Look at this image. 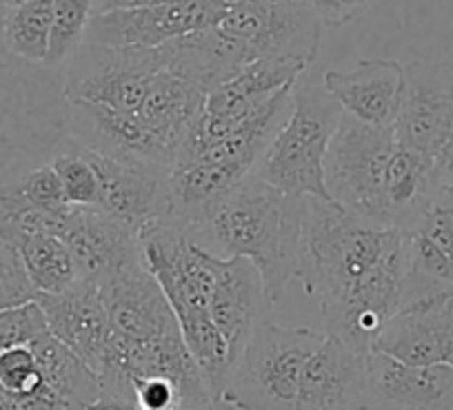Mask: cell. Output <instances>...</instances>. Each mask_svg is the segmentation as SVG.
<instances>
[{
  "mask_svg": "<svg viewBox=\"0 0 453 410\" xmlns=\"http://www.w3.org/2000/svg\"><path fill=\"white\" fill-rule=\"evenodd\" d=\"M67 133L85 149L125 163L173 169L176 154L138 118L107 104L67 102Z\"/></svg>",
  "mask_w": 453,
  "mask_h": 410,
  "instance_id": "cell-11",
  "label": "cell"
},
{
  "mask_svg": "<svg viewBox=\"0 0 453 410\" xmlns=\"http://www.w3.org/2000/svg\"><path fill=\"white\" fill-rule=\"evenodd\" d=\"M0 386L10 392L16 408H29L32 397L45 386L32 346H14L0 351Z\"/></svg>",
  "mask_w": 453,
  "mask_h": 410,
  "instance_id": "cell-30",
  "label": "cell"
},
{
  "mask_svg": "<svg viewBox=\"0 0 453 410\" xmlns=\"http://www.w3.org/2000/svg\"><path fill=\"white\" fill-rule=\"evenodd\" d=\"M36 295L19 251L0 235V308L29 302Z\"/></svg>",
  "mask_w": 453,
  "mask_h": 410,
  "instance_id": "cell-33",
  "label": "cell"
},
{
  "mask_svg": "<svg viewBox=\"0 0 453 410\" xmlns=\"http://www.w3.org/2000/svg\"><path fill=\"white\" fill-rule=\"evenodd\" d=\"M265 304L267 298L256 266L245 257L216 255L209 313L229 344L234 366L241 360L251 333L263 320Z\"/></svg>",
  "mask_w": 453,
  "mask_h": 410,
  "instance_id": "cell-18",
  "label": "cell"
},
{
  "mask_svg": "<svg viewBox=\"0 0 453 410\" xmlns=\"http://www.w3.org/2000/svg\"><path fill=\"white\" fill-rule=\"evenodd\" d=\"M160 51L163 67L196 82L207 94L254 60L241 42L222 34L216 25L173 38L160 45Z\"/></svg>",
  "mask_w": 453,
  "mask_h": 410,
  "instance_id": "cell-22",
  "label": "cell"
},
{
  "mask_svg": "<svg viewBox=\"0 0 453 410\" xmlns=\"http://www.w3.org/2000/svg\"><path fill=\"white\" fill-rule=\"evenodd\" d=\"M296 408H367V355L326 333L304 364Z\"/></svg>",
  "mask_w": 453,
  "mask_h": 410,
  "instance_id": "cell-16",
  "label": "cell"
},
{
  "mask_svg": "<svg viewBox=\"0 0 453 410\" xmlns=\"http://www.w3.org/2000/svg\"><path fill=\"white\" fill-rule=\"evenodd\" d=\"M404 67L398 60L372 58L349 72L326 69L322 87L347 116L373 126H394L403 94Z\"/></svg>",
  "mask_w": 453,
  "mask_h": 410,
  "instance_id": "cell-20",
  "label": "cell"
},
{
  "mask_svg": "<svg viewBox=\"0 0 453 410\" xmlns=\"http://www.w3.org/2000/svg\"><path fill=\"white\" fill-rule=\"evenodd\" d=\"M326 333L285 329L260 320L218 406L229 408H296L300 377Z\"/></svg>",
  "mask_w": 453,
  "mask_h": 410,
  "instance_id": "cell-4",
  "label": "cell"
},
{
  "mask_svg": "<svg viewBox=\"0 0 453 410\" xmlns=\"http://www.w3.org/2000/svg\"><path fill=\"white\" fill-rule=\"evenodd\" d=\"M47 333H50L47 315L36 298L16 307L0 308V351L29 346Z\"/></svg>",
  "mask_w": 453,
  "mask_h": 410,
  "instance_id": "cell-31",
  "label": "cell"
},
{
  "mask_svg": "<svg viewBox=\"0 0 453 410\" xmlns=\"http://www.w3.org/2000/svg\"><path fill=\"white\" fill-rule=\"evenodd\" d=\"M78 149L94 164L100 182L98 207H103L104 211L132 226L136 233L151 222L172 216V189H169L172 169L125 163L96 154L81 145Z\"/></svg>",
  "mask_w": 453,
  "mask_h": 410,
  "instance_id": "cell-13",
  "label": "cell"
},
{
  "mask_svg": "<svg viewBox=\"0 0 453 410\" xmlns=\"http://www.w3.org/2000/svg\"><path fill=\"white\" fill-rule=\"evenodd\" d=\"M394 131L400 142L438 158L453 131V63L413 60L404 67Z\"/></svg>",
  "mask_w": 453,
  "mask_h": 410,
  "instance_id": "cell-9",
  "label": "cell"
},
{
  "mask_svg": "<svg viewBox=\"0 0 453 410\" xmlns=\"http://www.w3.org/2000/svg\"><path fill=\"white\" fill-rule=\"evenodd\" d=\"M54 0H25L7 10L5 38L12 56L32 65H45L50 51Z\"/></svg>",
  "mask_w": 453,
  "mask_h": 410,
  "instance_id": "cell-27",
  "label": "cell"
},
{
  "mask_svg": "<svg viewBox=\"0 0 453 410\" xmlns=\"http://www.w3.org/2000/svg\"><path fill=\"white\" fill-rule=\"evenodd\" d=\"M204 100L207 91L203 87L172 69L160 67L136 113L173 154H178L187 133L203 113Z\"/></svg>",
  "mask_w": 453,
  "mask_h": 410,
  "instance_id": "cell-23",
  "label": "cell"
},
{
  "mask_svg": "<svg viewBox=\"0 0 453 410\" xmlns=\"http://www.w3.org/2000/svg\"><path fill=\"white\" fill-rule=\"evenodd\" d=\"M96 0H54L50 51L42 67L58 69L85 41V29L94 14Z\"/></svg>",
  "mask_w": 453,
  "mask_h": 410,
  "instance_id": "cell-28",
  "label": "cell"
},
{
  "mask_svg": "<svg viewBox=\"0 0 453 410\" xmlns=\"http://www.w3.org/2000/svg\"><path fill=\"white\" fill-rule=\"evenodd\" d=\"M163 65L160 47L136 49L82 42L69 58L63 95L67 102H94L138 111L151 78Z\"/></svg>",
  "mask_w": 453,
  "mask_h": 410,
  "instance_id": "cell-7",
  "label": "cell"
},
{
  "mask_svg": "<svg viewBox=\"0 0 453 410\" xmlns=\"http://www.w3.org/2000/svg\"><path fill=\"white\" fill-rule=\"evenodd\" d=\"M296 277L320 307L326 333L367 355L382 326L407 304L404 231L307 195Z\"/></svg>",
  "mask_w": 453,
  "mask_h": 410,
  "instance_id": "cell-1",
  "label": "cell"
},
{
  "mask_svg": "<svg viewBox=\"0 0 453 410\" xmlns=\"http://www.w3.org/2000/svg\"><path fill=\"white\" fill-rule=\"evenodd\" d=\"M20 3H25V0H0V5H5V7H14V5H20Z\"/></svg>",
  "mask_w": 453,
  "mask_h": 410,
  "instance_id": "cell-40",
  "label": "cell"
},
{
  "mask_svg": "<svg viewBox=\"0 0 453 410\" xmlns=\"http://www.w3.org/2000/svg\"><path fill=\"white\" fill-rule=\"evenodd\" d=\"M372 351L409 364L453 366V289L404 304L382 326Z\"/></svg>",
  "mask_w": 453,
  "mask_h": 410,
  "instance_id": "cell-14",
  "label": "cell"
},
{
  "mask_svg": "<svg viewBox=\"0 0 453 410\" xmlns=\"http://www.w3.org/2000/svg\"><path fill=\"white\" fill-rule=\"evenodd\" d=\"M220 16L204 0H182L163 5L116 7L94 11L85 29V41L103 47L154 49L189 32L213 27Z\"/></svg>",
  "mask_w": 453,
  "mask_h": 410,
  "instance_id": "cell-10",
  "label": "cell"
},
{
  "mask_svg": "<svg viewBox=\"0 0 453 410\" xmlns=\"http://www.w3.org/2000/svg\"><path fill=\"white\" fill-rule=\"evenodd\" d=\"M394 126H373L342 116L325 156V185L334 202L385 226V180Z\"/></svg>",
  "mask_w": 453,
  "mask_h": 410,
  "instance_id": "cell-6",
  "label": "cell"
},
{
  "mask_svg": "<svg viewBox=\"0 0 453 410\" xmlns=\"http://www.w3.org/2000/svg\"><path fill=\"white\" fill-rule=\"evenodd\" d=\"M409 260L407 304L435 291L453 289V198L435 194L416 222L404 231Z\"/></svg>",
  "mask_w": 453,
  "mask_h": 410,
  "instance_id": "cell-17",
  "label": "cell"
},
{
  "mask_svg": "<svg viewBox=\"0 0 453 410\" xmlns=\"http://www.w3.org/2000/svg\"><path fill=\"white\" fill-rule=\"evenodd\" d=\"M29 346L41 366L45 386L63 401L65 408H98V377L82 357L51 333L42 335Z\"/></svg>",
  "mask_w": 453,
  "mask_h": 410,
  "instance_id": "cell-26",
  "label": "cell"
},
{
  "mask_svg": "<svg viewBox=\"0 0 453 410\" xmlns=\"http://www.w3.org/2000/svg\"><path fill=\"white\" fill-rule=\"evenodd\" d=\"M218 16H225L234 10H241V7L247 5H256V3H267V0H204Z\"/></svg>",
  "mask_w": 453,
  "mask_h": 410,
  "instance_id": "cell-38",
  "label": "cell"
},
{
  "mask_svg": "<svg viewBox=\"0 0 453 410\" xmlns=\"http://www.w3.org/2000/svg\"><path fill=\"white\" fill-rule=\"evenodd\" d=\"M60 238L72 251L78 277L96 286L145 262L136 231L103 207L72 204Z\"/></svg>",
  "mask_w": 453,
  "mask_h": 410,
  "instance_id": "cell-12",
  "label": "cell"
},
{
  "mask_svg": "<svg viewBox=\"0 0 453 410\" xmlns=\"http://www.w3.org/2000/svg\"><path fill=\"white\" fill-rule=\"evenodd\" d=\"M136 404L142 410L182 408L180 392L165 377H134Z\"/></svg>",
  "mask_w": 453,
  "mask_h": 410,
  "instance_id": "cell-35",
  "label": "cell"
},
{
  "mask_svg": "<svg viewBox=\"0 0 453 410\" xmlns=\"http://www.w3.org/2000/svg\"><path fill=\"white\" fill-rule=\"evenodd\" d=\"M12 185L19 191L20 198L38 209H65L69 207L65 195L63 182L56 173L54 164L45 163L38 167L25 169L19 176L12 178Z\"/></svg>",
  "mask_w": 453,
  "mask_h": 410,
  "instance_id": "cell-32",
  "label": "cell"
},
{
  "mask_svg": "<svg viewBox=\"0 0 453 410\" xmlns=\"http://www.w3.org/2000/svg\"><path fill=\"white\" fill-rule=\"evenodd\" d=\"M367 408L453 410V366L367 353Z\"/></svg>",
  "mask_w": 453,
  "mask_h": 410,
  "instance_id": "cell-15",
  "label": "cell"
},
{
  "mask_svg": "<svg viewBox=\"0 0 453 410\" xmlns=\"http://www.w3.org/2000/svg\"><path fill=\"white\" fill-rule=\"evenodd\" d=\"M163 3H182V0H96L94 11H107V10H116V7L163 5Z\"/></svg>",
  "mask_w": 453,
  "mask_h": 410,
  "instance_id": "cell-37",
  "label": "cell"
},
{
  "mask_svg": "<svg viewBox=\"0 0 453 410\" xmlns=\"http://www.w3.org/2000/svg\"><path fill=\"white\" fill-rule=\"evenodd\" d=\"M216 27L241 42L251 58L318 60L322 25L298 0H267L222 16Z\"/></svg>",
  "mask_w": 453,
  "mask_h": 410,
  "instance_id": "cell-8",
  "label": "cell"
},
{
  "mask_svg": "<svg viewBox=\"0 0 453 410\" xmlns=\"http://www.w3.org/2000/svg\"><path fill=\"white\" fill-rule=\"evenodd\" d=\"M304 198L285 194L251 171L189 233L213 255L250 260L273 307L282 302L298 269Z\"/></svg>",
  "mask_w": 453,
  "mask_h": 410,
  "instance_id": "cell-2",
  "label": "cell"
},
{
  "mask_svg": "<svg viewBox=\"0 0 453 410\" xmlns=\"http://www.w3.org/2000/svg\"><path fill=\"white\" fill-rule=\"evenodd\" d=\"M435 173H438L440 189H444L453 198V131L435 158Z\"/></svg>",
  "mask_w": 453,
  "mask_h": 410,
  "instance_id": "cell-36",
  "label": "cell"
},
{
  "mask_svg": "<svg viewBox=\"0 0 453 410\" xmlns=\"http://www.w3.org/2000/svg\"><path fill=\"white\" fill-rule=\"evenodd\" d=\"M32 63L14 58L0 63V182L19 176L16 169L32 156L51 147L58 149L67 138L69 104L63 91L36 72Z\"/></svg>",
  "mask_w": 453,
  "mask_h": 410,
  "instance_id": "cell-5",
  "label": "cell"
},
{
  "mask_svg": "<svg viewBox=\"0 0 453 410\" xmlns=\"http://www.w3.org/2000/svg\"><path fill=\"white\" fill-rule=\"evenodd\" d=\"M435 186V158L395 138L385 180V226L407 231L431 202Z\"/></svg>",
  "mask_w": 453,
  "mask_h": 410,
  "instance_id": "cell-24",
  "label": "cell"
},
{
  "mask_svg": "<svg viewBox=\"0 0 453 410\" xmlns=\"http://www.w3.org/2000/svg\"><path fill=\"white\" fill-rule=\"evenodd\" d=\"M342 116V107L325 87L296 80L289 116L256 163V176L285 194L331 200L325 156Z\"/></svg>",
  "mask_w": 453,
  "mask_h": 410,
  "instance_id": "cell-3",
  "label": "cell"
},
{
  "mask_svg": "<svg viewBox=\"0 0 453 410\" xmlns=\"http://www.w3.org/2000/svg\"><path fill=\"white\" fill-rule=\"evenodd\" d=\"M0 235L19 251L36 293H60L81 282L72 251L58 235L20 231L10 224H0Z\"/></svg>",
  "mask_w": 453,
  "mask_h": 410,
  "instance_id": "cell-25",
  "label": "cell"
},
{
  "mask_svg": "<svg viewBox=\"0 0 453 410\" xmlns=\"http://www.w3.org/2000/svg\"><path fill=\"white\" fill-rule=\"evenodd\" d=\"M111 326L127 339L180 333L176 313L147 264L132 266L98 286Z\"/></svg>",
  "mask_w": 453,
  "mask_h": 410,
  "instance_id": "cell-19",
  "label": "cell"
},
{
  "mask_svg": "<svg viewBox=\"0 0 453 410\" xmlns=\"http://www.w3.org/2000/svg\"><path fill=\"white\" fill-rule=\"evenodd\" d=\"M7 10H10V7L0 5V63H10V60L16 58V56H12L10 49H7V38H5Z\"/></svg>",
  "mask_w": 453,
  "mask_h": 410,
  "instance_id": "cell-39",
  "label": "cell"
},
{
  "mask_svg": "<svg viewBox=\"0 0 453 410\" xmlns=\"http://www.w3.org/2000/svg\"><path fill=\"white\" fill-rule=\"evenodd\" d=\"M298 3L320 20L322 27L340 29L367 14L376 0H298Z\"/></svg>",
  "mask_w": 453,
  "mask_h": 410,
  "instance_id": "cell-34",
  "label": "cell"
},
{
  "mask_svg": "<svg viewBox=\"0 0 453 410\" xmlns=\"http://www.w3.org/2000/svg\"><path fill=\"white\" fill-rule=\"evenodd\" d=\"M36 300L47 315L50 333L67 344L96 373L113 335L98 286L81 280L60 293H38Z\"/></svg>",
  "mask_w": 453,
  "mask_h": 410,
  "instance_id": "cell-21",
  "label": "cell"
},
{
  "mask_svg": "<svg viewBox=\"0 0 453 410\" xmlns=\"http://www.w3.org/2000/svg\"><path fill=\"white\" fill-rule=\"evenodd\" d=\"M51 164H54L60 182H63L69 204H76V207H98L100 182L98 176H96V169L89 163V158L78 149L76 142L69 138V133L63 140V145L51 156Z\"/></svg>",
  "mask_w": 453,
  "mask_h": 410,
  "instance_id": "cell-29",
  "label": "cell"
}]
</instances>
